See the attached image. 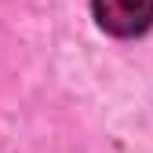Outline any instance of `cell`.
Returning <instances> with one entry per match:
<instances>
[{"label":"cell","instance_id":"1","mask_svg":"<svg viewBox=\"0 0 153 153\" xmlns=\"http://www.w3.org/2000/svg\"><path fill=\"white\" fill-rule=\"evenodd\" d=\"M91 11L113 36H142L153 26V0H91Z\"/></svg>","mask_w":153,"mask_h":153}]
</instances>
